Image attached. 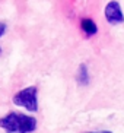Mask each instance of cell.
I'll use <instances>...</instances> for the list:
<instances>
[{
	"label": "cell",
	"instance_id": "obj_1",
	"mask_svg": "<svg viewBox=\"0 0 124 133\" xmlns=\"http://www.w3.org/2000/svg\"><path fill=\"white\" fill-rule=\"evenodd\" d=\"M0 127L8 133H31L37 129V120L31 116L12 111L0 118Z\"/></svg>",
	"mask_w": 124,
	"mask_h": 133
},
{
	"label": "cell",
	"instance_id": "obj_2",
	"mask_svg": "<svg viewBox=\"0 0 124 133\" xmlns=\"http://www.w3.org/2000/svg\"><path fill=\"white\" fill-rule=\"evenodd\" d=\"M13 104L26 108L28 111H37L38 110V89L35 86H28L25 89H20L13 97Z\"/></svg>",
	"mask_w": 124,
	"mask_h": 133
},
{
	"label": "cell",
	"instance_id": "obj_3",
	"mask_svg": "<svg viewBox=\"0 0 124 133\" xmlns=\"http://www.w3.org/2000/svg\"><path fill=\"white\" fill-rule=\"evenodd\" d=\"M105 18L111 25L123 24L124 22V15L121 12V6L118 2H109L105 6Z\"/></svg>",
	"mask_w": 124,
	"mask_h": 133
},
{
	"label": "cell",
	"instance_id": "obj_4",
	"mask_svg": "<svg viewBox=\"0 0 124 133\" xmlns=\"http://www.w3.org/2000/svg\"><path fill=\"white\" fill-rule=\"evenodd\" d=\"M82 29L85 31L86 35H93V34H97V25L93 22L92 19H83L82 21Z\"/></svg>",
	"mask_w": 124,
	"mask_h": 133
},
{
	"label": "cell",
	"instance_id": "obj_5",
	"mask_svg": "<svg viewBox=\"0 0 124 133\" xmlns=\"http://www.w3.org/2000/svg\"><path fill=\"white\" fill-rule=\"evenodd\" d=\"M79 82L85 83V85L89 82V78H88V70H86L85 64H82V66L79 67Z\"/></svg>",
	"mask_w": 124,
	"mask_h": 133
},
{
	"label": "cell",
	"instance_id": "obj_6",
	"mask_svg": "<svg viewBox=\"0 0 124 133\" xmlns=\"http://www.w3.org/2000/svg\"><path fill=\"white\" fill-rule=\"evenodd\" d=\"M4 31H6V25H4L3 22H0V37L4 34Z\"/></svg>",
	"mask_w": 124,
	"mask_h": 133
},
{
	"label": "cell",
	"instance_id": "obj_7",
	"mask_svg": "<svg viewBox=\"0 0 124 133\" xmlns=\"http://www.w3.org/2000/svg\"><path fill=\"white\" fill-rule=\"evenodd\" d=\"M85 133H113V132H108V130H98V132H85Z\"/></svg>",
	"mask_w": 124,
	"mask_h": 133
}]
</instances>
